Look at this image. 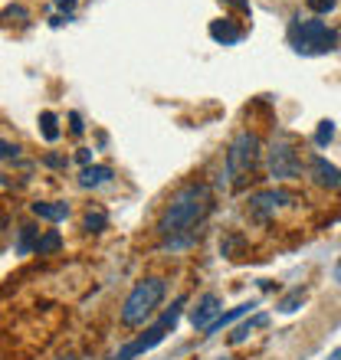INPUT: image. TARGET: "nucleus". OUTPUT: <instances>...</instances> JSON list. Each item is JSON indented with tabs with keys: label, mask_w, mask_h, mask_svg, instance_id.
I'll list each match as a JSON object with an SVG mask.
<instances>
[{
	"label": "nucleus",
	"mask_w": 341,
	"mask_h": 360,
	"mask_svg": "<svg viewBox=\"0 0 341 360\" xmlns=\"http://www.w3.org/2000/svg\"><path fill=\"white\" fill-rule=\"evenodd\" d=\"M213 207V197H210L207 184H187L180 187L170 203L164 207L161 219H158V236L168 243V246H187L194 239V229L204 223V217Z\"/></svg>",
	"instance_id": "1"
},
{
	"label": "nucleus",
	"mask_w": 341,
	"mask_h": 360,
	"mask_svg": "<svg viewBox=\"0 0 341 360\" xmlns=\"http://www.w3.org/2000/svg\"><path fill=\"white\" fill-rule=\"evenodd\" d=\"M164 292H168V285H164V278H144V282H138L128 292V298H125L122 304V324L125 328H138V324H144L148 318L154 314V308L161 304Z\"/></svg>",
	"instance_id": "2"
},
{
	"label": "nucleus",
	"mask_w": 341,
	"mask_h": 360,
	"mask_svg": "<svg viewBox=\"0 0 341 360\" xmlns=\"http://www.w3.org/2000/svg\"><path fill=\"white\" fill-rule=\"evenodd\" d=\"M292 46L302 56H322L338 46V33L322 20H299L292 23Z\"/></svg>",
	"instance_id": "3"
},
{
	"label": "nucleus",
	"mask_w": 341,
	"mask_h": 360,
	"mask_svg": "<svg viewBox=\"0 0 341 360\" xmlns=\"http://www.w3.org/2000/svg\"><path fill=\"white\" fill-rule=\"evenodd\" d=\"M184 302H187V298H178V302L170 304L168 311H164L161 318H158V321H154L151 328L142 334V338H135L132 344H125V347L115 354L112 360H132V357H138V354H148L151 347H158V344L168 338V331H174V324H178V318H180V308H184Z\"/></svg>",
	"instance_id": "4"
},
{
	"label": "nucleus",
	"mask_w": 341,
	"mask_h": 360,
	"mask_svg": "<svg viewBox=\"0 0 341 360\" xmlns=\"http://www.w3.org/2000/svg\"><path fill=\"white\" fill-rule=\"evenodd\" d=\"M259 161V138L253 131H243L233 138L227 151V177H233V184H240L243 177H249Z\"/></svg>",
	"instance_id": "5"
},
{
	"label": "nucleus",
	"mask_w": 341,
	"mask_h": 360,
	"mask_svg": "<svg viewBox=\"0 0 341 360\" xmlns=\"http://www.w3.org/2000/svg\"><path fill=\"white\" fill-rule=\"evenodd\" d=\"M269 174L273 177H299L302 174V158L295 154V144L289 134H275L269 144Z\"/></svg>",
	"instance_id": "6"
},
{
	"label": "nucleus",
	"mask_w": 341,
	"mask_h": 360,
	"mask_svg": "<svg viewBox=\"0 0 341 360\" xmlns=\"http://www.w3.org/2000/svg\"><path fill=\"white\" fill-rule=\"evenodd\" d=\"M220 314H223V311H220V298H217V295H204V298L197 302V308L190 311V324H194V328H200V331H207Z\"/></svg>",
	"instance_id": "7"
},
{
	"label": "nucleus",
	"mask_w": 341,
	"mask_h": 360,
	"mask_svg": "<svg viewBox=\"0 0 341 360\" xmlns=\"http://www.w3.org/2000/svg\"><path fill=\"white\" fill-rule=\"evenodd\" d=\"M309 171H312V180L325 190H341V171L335 164H328L325 158H312L309 161Z\"/></svg>",
	"instance_id": "8"
},
{
	"label": "nucleus",
	"mask_w": 341,
	"mask_h": 360,
	"mask_svg": "<svg viewBox=\"0 0 341 360\" xmlns=\"http://www.w3.org/2000/svg\"><path fill=\"white\" fill-rule=\"evenodd\" d=\"M289 200H292V193H285V190H259V193L249 197V210H256L259 217H266L269 210L283 207V203H289Z\"/></svg>",
	"instance_id": "9"
},
{
	"label": "nucleus",
	"mask_w": 341,
	"mask_h": 360,
	"mask_svg": "<svg viewBox=\"0 0 341 360\" xmlns=\"http://www.w3.org/2000/svg\"><path fill=\"white\" fill-rule=\"evenodd\" d=\"M253 308H256V302H243V304H237V308H230V311H227V314H220L217 321L210 324V328H207V331H204V334H207V338H213V334H217V331H223L227 324H233V321H237V318H243V314H249V311H253Z\"/></svg>",
	"instance_id": "10"
},
{
	"label": "nucleus",
	"mask_w": 341,
	"mask_h": 360,
	"mask_svg": "<svg viewBox=\"0 0 341 360\" xmlns=\"http://www.w3.org/2000/svg\"><path fill=\"white\" fill-rule=\"evenodd\" d=\"M210 37L217 39V43H223V46H230V43H237L243 33H240L230 20H213V23H210Z\"/></svg>",
	"instance_id": "11"
},
{
	"label": "nucleus",
	"mask_w": 341,
	"mask_h": 360,
	"mask_svg": "<svg viewBox=\"0 0 341 360\" xmlns=\"http://www.w3.org/2000/svg\"><path fill=\"white\" fill-rule=\"evenodd\" d=\"M108 180H112V167H105V164L85 167V171L79 174V184H82V187H102V184H108Z\"/></svg>",
	"instance_id": "12"
},
{
	"label": "nucleus",
	"mask_w": 341,
	"mask_h": 360,
	"mask_svg": "<svg viewBox=\"0 0 341 360\" xmlns=\"http://www.w3.org/2000/svg\"><path fill=\"white\" fill-rule=\"evenodd\" d=\"M33 213L39 219H49V223H63L69 217V207L66 203H33Z\"/></svg>",
	"instance_id": "13"
},
{
	"label": "nucleus",
	"mask_w": 341,
	"mask_h": 360,
	"mask_svg": "<svg viewBox=\"0 0 341 360\" xmlns=\"http://www.w3.org/2000/svg\"><path fill=\"white\" fill-rule=\"evenodd\" d=\"M266 321H269V318H266V314H256L253 321H247V324H240L237 331H233V338H230V341H233V344H240V341H247L249 334H253V331H256V328H263V324H266Z\"/></svg>",
	"instance_id": "14"
},
{
	"label": "nucleus",
	"mask_w": 341,
	"mask_h": 360,
	"mask_svg": "<svg viewBox=\"0 0 341 360\" xmlns=\"http://www.w3.org/2000/svg\"><path fill=\"white\" fill-rule=\"evenodd\" d=\"M59 246H63V236H59L56 229H49L46 236L37 239V252H39V256H46V252H56Z\"/></svg>",
	"instance_id": "15"
},
{
	"label": "nucleus",
	"mask_w": 341,
	"mask_h": 360,
	"mask_svg": "<svg viewBox=\"0 0 341 360\" xmlns=\"http://www.w3.org/2000/svg\"><path fill=\"white\" fill-rule=\"evenodd\" d=\"M82 223H85V229H89V233H102V229L108 226V217H105L102 210H95V213H92V210H89V213H85V219H82Z\"/></svg>",
	"instance_id": "16"
},
{
	"label": "nucleus",
	"mask_w": 341,
	"mask_h": 360,
	"mask_svg": "<svg viewBox=\"0 0 341 360\" xmlns=\"http://www.w3.org/2000/svg\"><path fill=\"white\" fill-rule=\"evenodd\" d=\"M39 124H43V138H46V141H56V138H59L56 115H53V112H43V115H39Z\"/></svg>",
	"instance_id": "17"
},
{
	"label": "nucleus",
	"mask_w": 341,
	"mask_h": 360,
	"mask_svg": "<svg viewBox=\"0 0 341 360\" xmlns=\"http://www.w3.org/2000/svg\"><path fill=\"white\" fill-rule=\"evenodd\" d=\"M335 138V122H328V118H325V122H318V131H315V144H318V148H325V144L332 141Z\"/></svg>",
	"instance_id": "18"
},
{
	"label": "nucleus",
	"mask_w": 341,
	"mask_h": 360,
	"mask_svg": "<svg viewBox=\"0 0 341 360\" xmlns=\"http://www.w3.org/2000/svg\"><path fill=\"white\" fill-rule=\"evenodd\" d=\"M302 298H305V292L299 288V292H292V295H285L283 302H279V311H285V314H292L299 304H302Z\"/></svg>",
	"instance_id": "19"
},
{
	"label": "nucleus",
	"mask_w": 341,
	"mask_h": 360,
	"mask_svg": "<svg viewBox=\"0 0 341 360\" xmlns=\"http://www.w3.org/2000/svg\"><path fill=\"white\" fill-rule=\"evenodd\" d=\"M309 4V10H315V13H328V10L338 7V0H305Z\"/></svg>",
	"instance_id": "20"
},
{
	"label": "nucleus",
	"mask_w": 341,
	"mask_h": 360,
	"mask_svg": "<svg viewBox=\"0 0 341 360\" xmlns=\"http://www.w3.org/2000/svg\"><path fill=\"white\" fill-rule=\"evenodd\" d=\"M33 236H37V229H33V226H23V233H20V252H27L30 243H33ZM33 249H37V243H33Z\"/></svg>",
	"instance_id": "21"
},
{
	"label": "nucleus",
	"mask_w": 341,
	"mask_h": 360,
	"mask_svg": "<svg viewBox=\"0 0 341 360\" xmlns=\"http://www.w3.org/2000/svg\"><path fill=\"white\" fill-rule=\"evenodd\" d=\"M69 122H73V134H82V118H79L76 112L69 115Z\"/></svg>",
	"instance_id": "22"
},
{
	"label": "nucleus",
	"mask_w": 341,
	"mask_h": 360,
	"mask_svg": "<svg viewBox=\"0 0 341 360\" xmlns=\"http://www.w3.org/2000/svg\"><path fill=\"white\" fill-rule=\"evenodd\" d=\"M13 154H17V148H13V144H10V141H4V161H10Z\"/></svg>",
	"instance_id": "23"
},
{
	"label": "nucleus",
	"mask_w": 341,
	"mask_h": 360,
	"mask_svg": "<svg viewBox=\"0 0 341 360\" xmlns=\"http://www.w3.org/2000/svg\"><path fill=\"white\" fill-rule=\"evenodd\" d=\"M328 360H341V347H338V351H332V354H328Z\"/></svg>",
	"instance_id": "24"
},
{
	"label": "nucleus",
	"mask_w": 341,
	"mask_h": 360,
	"mask_svg": "<svg viewBox=\"0 0 341 360\" xmlns=\"http://www.w3.org/2000/svg\"><path fill=\"white\" fill-rule=\"evenodd\" d=\"M335 278L341 282V259H338V266H335Z\"/></svg>",
	"instance_id": "25"
},
{
	"label": "nucleus",
	"mask_w": 341,
	"mask_h": 360,
	"mask_svg": "<svg viewBox=\"0 0 341 360\" xmlns=\"http://www.w3.org/2000/svg\"><path fill=\"white\" fill-rule=\"evenodd\" d=\"M59 360H76V357H59Z\"/></svg>",
	"instance_id": "26"
}]
</instances>
